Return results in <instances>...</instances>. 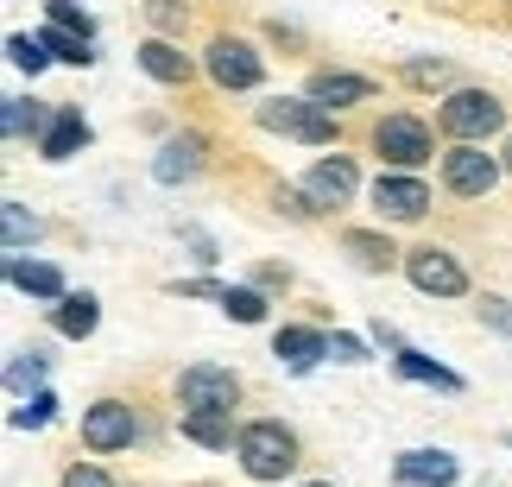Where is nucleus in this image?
<instances>
[{"mask_svg":"<svg viewBox=\"0 0 512 487\" xmlns=\"http://www.w3.org/2000/svg\"><path fill=\"white\" fill-rule=\"evenodd\" d=\"M354 190H361V171H354V159H317L304 171V203L310 209H342V203H354Z\"/></svg>","mask_w":512,"mask_h":487,"instance_id":"9d476101","label":"nucleus"},{"mask_svg":"<svg viewBox=\"0 0 512 487\" xmlns=\"http://www.w3.org/2000/svg\"><path fill=\"white\" fill-rule=\"evenodd\" d=\"M405 279L424 291V298H462L468 291V272L456 253H443V247H411L405 253Z\"/></svg>","mask_w":512,"mask_h":487,"instance_id":"0eeeda50","label":"nucleus"},{"mask_svg":"<svg viewBox=\"0 0 512 487\" xmlns=\"http://www.w3.org/2000/svg\"><path fill=\"white\" fill-rule=\"evenodd\" d=\"M83 146H89V121H83V108H57V114H51V127H45V140H38V152H45L51 165H64V159H76Z\"/></svg>","mask_w":512,"mask_h":487,"instance_id":"dca6fc26","label":"nucleus"},{"mask_svg":"<svg viewBox=\"0 0 512 487\" xmlns=\"http://www.w3.org/2000/svg\"><path fill=\"white\" fill-rule=\"evenodd\" d=\"M241 399V374L234 367H215V361H196L177 374V405L184 412H234Z\"/></svg>","mask_w":512,"mask_h":487,"instance_id":"20e7f679","label":"nucleus"},{"mask_svg":"<svg viewBox=\"0 0 512 487\" xmlns=\"http://www.w3.org/2000/svg\"><path fill=\"white\" fill-rule=\"evenodd\" d=\"M38 38H45V45H51V57H57V64H76V70H83L89 64V38L83 32H70V26H51V32H38Z\"/></svg>","mask_w":512,"mask_h":487,"instance_id":"5701e85b","label":"nucleus"},{"mask_svg":"<svg viewBox=\"0 0 512 487\" xmlns=\"http://www.w3.org/2000/svg\"><path fill=\"white\" fill-rule=\"evenodd\" d=\"M203 64H209V76H215V83H222V89H253V83H260V76H266L260 51H253L247 38H228V32H222V38H209Z\"/></svg>","mask_w":512,"mask_h":487,"instance_id":"1a4fd4ad","label":"nucleus"},{"mask_svg":"<svg viewBox=\"0 0 512 487\" xmlns=\"http://www.w3.org/2000/svg\"><path fill=\"white\" fill-rule=\"evenodd\" d=\"M64 487H114V475L95 469V462H70V469H64Z\"/></svg>","mask_w":512,"mask_h":487,"instance_id":"2f4dec72","label":"nucleus"},{"mask_svg":"<svg viewBox=\"0 0 512 487\" xmlns=\"http://www.w3.org/2000/svg\"><path fill=\"white\" fill-rule=\"evenodd\" d=\"M140 70L152 76V83H165V89H184L190 76H196L190 51H184V45H171V38H146V45H140Z\"/></svg>","mask_w":512,"mask_h":487,"instance_id":"4468645a","label":"nucleus"},{"mask_svg":"<svg viewBox=\"0 0 512 487\" xmlns=\"http://www.w3.org/2000/svg\"><path fill=\"white\" fill-rule=\"evenodd\" d=\"M500 121H506V102L494 89H456V95H443V108H437V127L449 140H487Z\"/></svg>","mask_w":512,"mask_h":487,"instance_id":"f03ea898","label":"nucleus"},{"mask_svg":"<svg viewBox=\"0 0 512 487\" xmlns=\"http://www.w3.org/2000/svg\"><path fill=\"white\" fill-rule=\"evenodd\" d=\"M234 456H241V469L253 481H285L298 469V431L279 418H253L241 424V437H234Z\"/></svg>","mask_w":512,"mask_h":487,"instance_id":"f257e3e1","label":"nucleus"},{"mask_svg":"<svg viewBox=\"0 0 512 487\" xmlns=\"http://www.w3.org/2000/svg\"><path fill=\"white\" fill-rule=\"evenodd\" d=\"M152 19H159V26H177V19H184V7H177V0H152Z\"/></svg>","mask_w":512,"mask_h":487,"instance_id":"f704fd0d","label":"nucleus"},{"mask_svg":"<svg viewBox=\"0 0 512 487\" xmlns=\"http://www.w3.org/2000/svg\"><path fill=\"white\" fill-rule=\"evenodd\" d=\"M7 285L13 291H26V298H64V272L45 266V260H7Z\"/></svg>","mask_w":512,"mask_h":487,"instance_id":"a211bd4d","label":"nucleus"},{"mask_svg":"<svg viewBox=\"0 0 512 487\" xmlns=\"http://www.w3.org/2000/svg\"><path fill=\"white\" fill-rule=\"evenodd\" d=\"M51 393H32L26 405H19V412H13V424H19V431H38V424H51Z\"/></svg>","mask_w":512,"mask_h":487,"instance_id":"c85d7f7f","label":"nucleus"},{"mask_svg":"<svg viewBox=\"0 0 512 487\" xmlns=\"http://www.w3.org/2000/svg\"><path fill=\"white\" fill-rule=\"evenodd\" d=\"M0 241H7V253H19L26 241H38V222L19 203H0Z\"/></svg>","mask_w":512,"mask_h":487,"instance_id":"393cba45","label":"nucleus"},{"mask_svg":"<svg viewBox=\"0 0 512 487\" xmlns=\"http://www.w3.org/2000/svg\"><path fill=\"white\" fill-rule=\"evenodd\" d=\"M475 310H481V323H487V329H500V336H512V304H506V298H481Z\"/></svg>","mask_w":512,"mask_h":487,"instance_id":"473e14b6","label":"nucleus"},{"mask_svg":"<svg viewBox=\"0 0 512 487\" xmlns=\"http://www.w3.org/2000/svg\"><path fill=\"white\" fill-rule=\"evenodd\" d=\"M7 57H13L19 70H32V76H38V70L51 64V45H45V38H32V32H13V38H7Z\"/></svg>","mask_w":512,"mask_h":487,"instance_id":"a878e982","label":"nucleus"},{"mask_svg":"<svg viewBox=\"0 0 512 487\" xmlns=\"http://www.w3.org/2000/svg\"><path fill=\"white\" fill-rule=\"evenodd\" d=\"M133 437H140V418H133L127 399H95L83 412V443L89 450H133Z\"/></svg>","mask_w":512,"mask_h":487,"instance_id":"6e6552de","label":"nucleus"},{"mask_svg":"<svg viewBox=\"0 0 512 487\" xmlns=\"http://www.w3.org/2000/svg\"><path fill=\"white\" fill-rule=\"evenodd\" d=\"M373 152H380L392 171H418L430 152H437V140H430V127L418 114H386V121L373 127Z\"/></svg>","mask_w":512,"mask_h":487,"instance_id":"39448f33","label":"nucleus"},{"mask_svg":"<svg viewBox=\"0 0 512 487\" xmlns=\"http://www.w3.org/2000/svg\"><path fill=\"white\" fill-rule=\"evenodd\" d=\"M462 462L449 450H405L399 462H392V481L399 487H456Z\"/></svg>","mask_w":512,"mask_h":487,"instance_id":"f8f14e48","label":"nucleus"},{"mask_svg":"<svg viewBox=\"0 0 512 487\" xmlns=\"http://www.w3.org/2000/svg\"><path fill=\"white\" fill-rule=\"evenodd\" d=\"M392 367H399V380L437 386V393H462V374H449L443 361H430V355H418V348H399V355H392Z\"/></svg>","mask_w":512,"mask_h":487,"instance_id":"6ab92c4d","label":"nucleus"},{"mask_svg":"<svg viewBox=\"0 0 512 487\" xmlns=\"http://www.w3.org/2000/svg\"><path fill=\"white\" fill-rule=\"evenodd\" d=\"M51 323H57V336L83 342V336H95V323H102V304H95L89 291H64L57 310H51Z\"/></svg>","mask_w":512,"mask_h":487,"instance_id":"f3484780","label":"nucleus"},{"mask_svg":"<svg viewBox=\"0 0 512 487\" xmlns=\"http://www.w3.org/2000/svg\"><path fill=\"white\" fill-rule=\"evenodd\" d=\"M500 165L494 152H481V140H456V152H443V184L456 190V197H487V190L500 184Z\"/></svg>","mask_w":512,"mask_h":487,"instance_id":"423d86ee","label":"nucleus"},{"mask_svg":"<svg viewBox=\"0 0 512 487\" xmlns=\"http://www.w3.org/2000/svg\"><path fill=\"white\" fill-rule=\"evenodd\" d=\"M304 95L336 114V108H354V102H373V83H367V76H354V70H317L304 83Z\"/></svg>","mask_w":512,"mask_h":487,"instance_id":"ddd939ff","label":"nucleus"},{"mask_svg":"<svg viewBox=\"0 0 512 487\" xmlns=\"http://www.w3.org/2000/svg\"><path fill=\"white\" fill-rule=\"evenodd\" d=\"M184 437L190 443H203V450H228L234 437V424H228V412H184Z\"/></svg>","mask_w":512,"mask_h":487,"instance_id":"412c9836","label":"nucleus"},{"mask_svg":"<svg viewBox=\"0 0 512 487\" xmlns=\"http://www.w3.org/2000/svg\"><path fill=\"white\" fill-rule=\"evenodd\" d=\"M222 310H228V317H241V323H260L266 317V298L253 285H222Z\"/></svg>","mask_w":512,"mask_h":487,"instance_id":"cd10ccee","label":"nucleus"},{"mask_svg":"<svg viewBox=\"0 0 512 487\" xmlns=\"http://www.w3.org/2000/svg\"><path fill=\"white\" fill-rule=\"evenodd\" d=\"M38 380H45V355H38V348H26V355L7 361V386H13V393H45Z\"/></svg>","mask_w":512,"mask_h":487,"instance_id":"b1692460","label":"nucleus"},{"mask_svg":"<svg viewBox=\"0 0 512 487\" xmlns=\"http://www.w3.org/2000/svg\"><path fill=\"white\" fill-rule=\"evenodd\" d=\"M329 355L336 361H367V342L361 336H329Z\"/></svg>","mask_w":512,"mask_h":487,"instance_id":"72a5a7b5","label":"nucleus"},{"mask_svg":"<svg viewBox=\"0 0 512 487\" xmlns=\"http://www.w3.org/2000/svg\"><path fill=\"white\" fill-rule=\"evenodd\" d=\"M260 127L285 133V140H304V146H329V140H336V114H329L323 102H310V95H304V102H285V95H279V102H260Z\"/></svg>","mask_w":512,"mask_h":487,"instance_id":"7ed1b4c3","label":"nucleus"},{"mask_svg":"<svg viewBox=\"0 0 512 487\" xmlns=\"http://www.w3.org/2000/svg\"><path fill=\"white\" fill-rule=\"evenodd\" d=\"M304 487H329V481H304Z\"/></svg>","mask_w":512,"mask_h":487,"instance_id":"e433bc0d","label":"nucleus"},{"mask_svg":"<svg viewBox=\"0 0 512 487\" xmlns=\"http://www.w3.org/2000/svg\"><path fill=\"white\" fill-rule=\"evenodd\" d=\"M342 247L354 253V260H361L367 272H386L392 260H399V247H392L386 235H367V228H348V235H342Z\"/></svg>","mask_w":512,"mask_h":487,"instance_id":"4be33fe9","label":"nucleus"},{"mask_svg":"<svg viewBox=\"0 0 512 487\" xmlns=\"http://www.w3.org/2000/svg\"><path fill=\"white\" fill-rule=\"evenodd\" d=\"M430 209V190L411 178V171H380V184H373V216L380 222H418Z\"/></svg>","mask_w":512,"mask_h":487,"instance_id":"9b49d317","label":"nucleus"},{"mask_svg":"<svg viewBox=\"0 0 512 487\" xmlns=\"http://www.w3.org/2000/svg\"><path fill=\"white\" fill-rule=\"evenodd\" d=\"M506 450H512V431H506Z\"/></svg>","mask_w":512,"mask_h":487,"instance_id":"4c0bfd02","label":"nucleus"},{"mask_svg":"<svg viewBox=\"0 0 512 487\" xmlns=\"http://www.w3.org/2000/svg\"><path fill=\"white\" fill-rule=\"evenodd\" d=\"M500 159H506V171H512V140H506V152H500Z\"/></svg>","mask_w":512,"mask_h":487,"instance_id":"c9c22d12","label":"nucleus"},{"mask_svg":"<svg viewBox=\"0 0 512 487\" xmlns=\"http://www.w3.org/2000/svg\"><path fill=\"white\" fill-rule=\"evenodd\" d=\"M0 127H7V140H26V133L45 127V114H38L32 102H19V95H13V102H0Z\"/></svg>","mask_w":512,"mask_h":487,"instance_id":"bb28decb","label":"nucleus"},{"mask_svg":"<svg viewBox=\"0 0 512 487\" xmlns=\"http://www.w3.org/2000/svg\"><path fill=\"white\" fill-rule=\"evenodd\" d=\"M51 26H70V32H83V38H95V26H89V13L76 7V0H51Z\"/></svg>","mask_w":512,"mask_h":487,"instance_id":"c756f323","label":"nucleus"},{"mask_svg":"<svg viewBox=\"0 0 512 487\" xmlns=\"http://www.w3.org/2000/svg\"><path fill=\"white\" fill-rule=\"evenodd\" d=\"M405 83L437 89V83H449V64H443V57H437V64H430V57H418V64H405Z\"/></svg>","mask_w":512,"mask_h":487,"instance_id":"7c9ffc66","label":"nucleus"},{"mask_svg":"<svg viewBox=\"0 0 512 487\" xmlns=\"http://www.w3.org/2000/svg\"><path fill=\"white\" fill-rule=\"evenodd\" d=\"M272 355L291 361V367H310L317 355H329V336H323V329H298V323H291V329L272 336Z\"/></svg>","mask_w":512,"mask_h":487,"instance_id":"aec40b11","label":"nucleus"},{"mask_svg":"<svg viewBox=\"0 0 512 487\" xmlns=\"http://www.w3.org/2000/svg\"><path fill=\"white\" fill-rule=\"evenodd\" d=\"M203 171V133H171L159 146V159H152V178L159 184H184Z\"/></svg>","mask_w":512,"mask_h":487,"instance_id":"2eb2a0df","label":"nucleus"}]
</instances>
